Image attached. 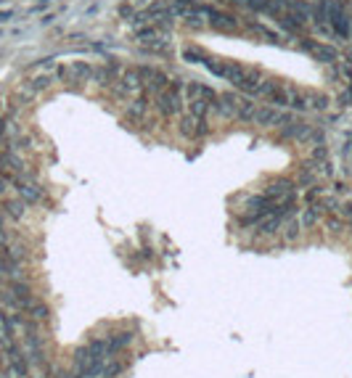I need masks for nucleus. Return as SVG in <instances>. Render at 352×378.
<instances>
[{"instance_id":"f257e3e1","label":"nucleus","mask_w":352,"mask_h":378,"mask_svg":"<svg viewBox=\"0 0 352 378\" xmlns=\"http://www.w3.org/2000/svg\"><path fill=\"white\" fill-rule=\"evenodd\" d=\"M157 106H159L162 114H175L180 109V82L178 79L167 82V88H164L157 98Z\"/></svg>"},{"instance_id":"f03ea898","label":"nucleus","mask_w":352,"mask_h":378,"mask_svg":"<svg viewBox=\"0 0 352 378\" xmlns=\"http://www.w3.org/2000/svg\"><path fill=\"white\" fill-rule=\"evenodd\" d=\"M328 24L334 27V32L339 34V37H347V34H349L352 19L344 14V8H342L339 0H331V3H328Z\"/></svg>"},{"instance_id":"7ed1b4c3","label":"nucleus","mask_w":352,"mask_h":378,"mask_svg":"<svg viewBox=\"0 0 352 378\" xmlns=\"http://www.w3.org/2000/svg\"><path fill=\"white\" fill-rule=\"evenodd\" d=\"M302 51H307L315 61L321 64H336V48H331V45H323V43H315V40H302Z\"/></svg>"},{"instance_id":"20e7f679","label":"nucleus","mask_w":352,"mask_h":378,"mask_svg":"<svg viewBox=\"0 0 352 378\" xmlns=\"http://www.w3.org/2000/svg\"><path fill=\"white\" fill-rule=\"evenodd\" d=\"M90 74H93V69L88 64H82V61L66 64V66L58 69V77H61L64 82H69V85H80V82H85Z\"/></svg>"},{"instance_id":"39448f33","label":"nucleus","mask_w":352,"mask_h":378,"mask_svg":"<svg viewBox=\"0 0 352 378\" xmlns=\"http://www.w3.org/2000/svg\"><path fill=\"white\" fill-rule=\"evenodd\" d=\"M207 16H212V19H209V24H212L215 29H220V32H236L239 29V19L230 16V14H220V11L207 8Z\"/></svg>"},{"instance_id":"423d86ee","label":"nucleus","mask_w":352,"mask_h":378,"mask_svg":"<svg viewBox=\"0 0 352 378\" xmlns=\"http://www.w3.org/2000/svg\"><path fill=\"white\" fill-rule=\"evenodd\" d=\"M140 82H143L148 90H154V93H162L164 88H167V77H164L159 69H148V66L140 69Z\"/></svg>"},{"instance_id":"0eeeda50","label":"nucleus","mask_w":352,"mask_h":378,"mask_svg":"<svg viewBox=\"0 0 352 378\" xmlns=\"http://www.w3.org/2000/svg\"><path fill=\"white\" fill-rule=\"evenodd\" d=\"M328 3H331V0H315V6H312L310 19L318 29H326V24H328Z\"/></svg>"},{"instance_id":"6e6552de","label":"nucleus","mask_w":352,"mask_h":378,"mask_svg":"<svg viewBox=\"0 0 352 378\" xmlns=\"http://www.w3.org/2000/svg\"><path fill=\"white\" fill-rule=\"evenodd\" d=\"M289 14H294L299 21H304V24H307L310 21V14H312V8H310V3L307 0H289Z\"/></svg>"},{"instance_id":"1a4fd4ad","label":"nucleus","mask_w":352,"mask_h":378,"mask_svg":"<svg viewBox=\"0 0 352 378\" xmlns=\"http://www.w3.org/2000/svg\"><path fill=\"white\" fill-rule=\"evenodd\" d=\"M278 24L284 27V29H289V32H302L304 29V21H299L294 14H289V11L278 16Z\"/></svg>"},{"instance_id":"9d476101","label":"nucleus","mask_w":352,"mask_h":378,"mask_svg":"<svg viewBox=\"0 0 352 378\" xmlns=\"http://www.w3.org/2000/svg\"><path fill=\"white\" fill-rule=\"evenodd\" d=\"M122 88L125 90H138L140 88V69H127L122 77Z\"/></svg>"},{"instance_id":"9b49d317","label":"nucleus","mask_w":352,"mask_h":378,"mask_svg":"<svg viewBox=\"0 0 352 378\" xmlns=\"http://www.w3.org/2000/svg\"><path fill=\"white\" fill-rule=\"evenodd\" d=\"M249 32H252V34H257V37H262L265 43H278V34H276L273 29H267V27L252 24V27H249Z\"/></svg>"},{"instance_id":"f8f14e48","label":"nucleus","mask_w":352,"mask_h":378,"mask_svg":"<svg viewBox=\"0 0 352 378\" xmlns=\"http://www.w3.org/2000/svg\"><path fill=\"white\" fill-rule=\"evenodd\" d=\"M183 58H188V61H193V64H204V56L199 53V51H193V48H185Z\"/></svg>"},{"instance_id":"ddd939ff","label":"nucleus","mask_w":352,"mask_h":378,"mask_svg":"<svg viewBox=\"0 0 352 378\" xmlns=\"http://www.w3.org/2000/svg\"><path fill=\"white\" fill-rule=\"evenodd\" d=\"M148 3H154V0H135V6H148Z\"/></svg>"},{"instance_id":"4468645a","label":"nucleus","mask_w":352,"mask_h":378,"mask_svg":"<svg viewBox=\"0 0 352 378\" xmlns=\"http://www.w3.org/2000/svg\"><path fill=\"white\" fill-rule=\"evenodd\" d=\"M349 29H352V27H349Z\"/></svg>"}]
</instances>
